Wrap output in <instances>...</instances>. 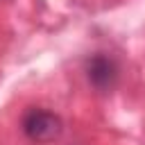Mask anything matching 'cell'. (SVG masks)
Wrapping results in <instances>:
<instances>
[{"label": "cell", "mask_w": 145, "mask_h": 145, "mask_svg": "<svg viewBox=\"0 0 145 145\" xmlns=\"http://www.w3.org/2000/svg\"><path fill=\"white\" fill-rule=\"evenodd\" d=\"M86 77H88V84L100 91V93H109L116 88L118 84V77H120V70H118V63L109 57V54H93L86 59Z\"/></svg>", "instance_id": "2"}, {"label": "cell", "mask_w": 145, "mask_h": 145, "mask_svg": "<svg viewBox=\"0 0 145 145\" xmlns=\"http://www.w3.org/2000/svg\"><path fill=\"white\" fill-rule=\"evenodd\" d=\"M20 129L32 143L45 145V143L59 140V136L63 134V122L54 111L43 106H32L25 111L20 120Z\"/></svg>", "instance_id": "1"}]
</instances>
